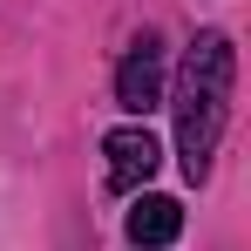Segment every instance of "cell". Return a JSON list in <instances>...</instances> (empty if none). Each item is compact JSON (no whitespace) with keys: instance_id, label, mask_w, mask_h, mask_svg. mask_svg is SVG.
I'll return each instance as SVG.
<instances>
[{"instance_id":"obj_1","label":"cell","mask_w":251,"mask_h":251,"mask_svg":"<svg viewBox=\"0 0 251 251\" xmlns=\"http://www.w3.org/2000/svg\"><path fill=\"white\" fill-rule=\"evenodd\" d=\"M231 75H238V54L224 34H197L183 68H176V163L190 183L210 176V156H217V136H224V116H231Z\"/></svg>"},{"instance_id":"obj_2","label":"cell","mask_w":251,"mask_h":251,"mask_svg":"<svg viewBox=\"0 0 251 251\" xmlns=\"http://www.w3.org/2000/svg\"><path fill=\"white\" fill-rule=\"evenodd\" d=\"M116 102H123L129 116H150L163 102V41L156 34H136L129 41L123 68H116Z\"/></svg>"},{"instance_id":"obj_3","label":"cell","mask_w":251,"mask_h":251,"mask_svg":"<svg viewBox=\"0 0 251 251\" xmlns=\"http://www.w3.org/2000/svg\"><path fill=\"white\" fill-rule=\"evenodd\" d=\"M102 156H109V190H136V183L156 176L163 143H156L143 123H129V129H109V136H102Z\"/></svg>"},{"instance_id":"obj_4","label":"cell","mask_w":251,"mask_h":251,"mask_svg":"<svg viewBox=\"0 0 251 251\" xmlns=\"http://www.w3.org/2000/svg\"><path fill=\"white\" fill-rule=\"evenodd\" d=\"M183 238V204L176 197H136V210H129V245L136 251H163Z\"/></svg>"}]
</instances>
